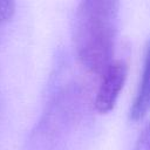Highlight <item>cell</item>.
<instances>
[{
	"label": "cell",
	"instance_id": "obj_1",
	"mask_svg": "<svg viewBox=\"0 0 150 150\" xmlns=\"http://www.w3.org/2000/svg\"><path fill=\"white\" fill-rule=\"evenodd\" d=\"M120 2L83 0L74 20V48L80 63L90 73L101 74L112 62L118 25Z\"/></svg>",
	"mask_w": 150,
	"mask_h": 150
},
{
	"label": "cell",
	"instance_id": "obj_2",
	"mask_svg": "<svg viewBox=\"0 0 150 150\" xmlns=\"http://www.w3.org/2000/svg\"><path fill=\"white\" fill-rule=\"evenodd\" d=\"M127 76L128 64L122 60L112 61L102 73L101 82L94 100V107L100 114H107L114 109Z\"/></svg>",
	"mask_w": 150,
	"mask_h": 150
},
{
	"label": "cell",
	"instance_id": "obj_3",
	"mask_svg": "<svg viewBox=\"0 0 150 150\" xmlns=\"http://www.w3.org/2000/svg\"><path fill=\"white\" fill-rule=\"evenodd\" d=\"M149 110H150V39L145 48L142 77L138 83L136 95L129 109V118L135 122L139 121L145 117Z\"/></svg>",
	"mask_w": 150,
	"mask_h": 150
},
{
	"label": "cell",
	"instance_id": "obj_5",
	"mask_svg": "<svg viewBox=\"0 0 150 150\" xmlns=\"http://www.w3.org/2000/svg\"><path fill=\"white\" fill-rule=\"evenodd\" d=\"M15 12V2L8 0H0V23L8 21Z\"/></svg>",
	"mask_w": 150,
	"mask_h": 150
},
{
	"label": "cell",
	"instance_id": "obj_4",
	"mask_svg": "<svg viewBox=\"0 0 150 150\" xmlns=\"http://www.w3.org/2000/svg\"><path fill=\"white\" fill-rule=\"evenodd\" d=\"M132 150H150V121L141 130Z\"/></svg>",
	"mask_w": 150,
	"mask_h": 150
}]
</instances>
